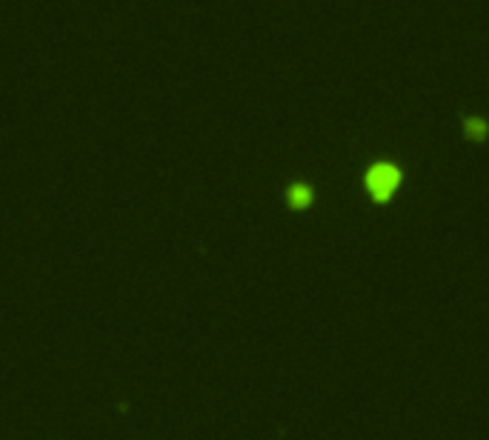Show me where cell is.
Wrapping results in <instances>:
<instances>
[{"instance_id":"6da1fadb","label":"cell","mask_w":489,"mask_h":440,"mask_svg":"<svg viewBox=\"0 0 489 440\" xmlns=\"http://www.w3.org/2000/svg\"><path fill=\"white\" fill-rule=\"evenodd\" d=\"M398 186H401V172L392 163H378L366 172V189H370V195L381 203L398 192Z\"/></svg>"},{"instance_id":"7a4b0ae2","label":"cell","mask_w":489,"mask_h":440,"mask_svg":"<svg viewBox=\"0 0 489 440\" xmlns=\"http://www.w3.org/2000/svg\"><path fill=\"white\" fill-rule=\"evenodd\" d=\"M312 203V189L307 183H295L289 189V206L292 209H307Z\"/></svg>"},{"instance_id":"3957f363","label":"cell","mask_w":489,"mask_h":440,"mask_svg":"<svg viewBox=\"0 0 489 440\" xmlns=\"http://www.w3.org/2000/svg\"><path fill=\"white\" fill-rule=\"evenodd\" d=\"M467 135H469V138H475V140L486 138V123H483V120H478V117L467 120Z\"/></svg>"}]
</instances>
